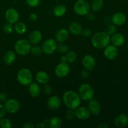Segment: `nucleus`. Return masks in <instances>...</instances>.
I'll use <instances>...</instances> for the list:
<instances>
[{"mask_svg":"<svg viewBox=\"0 0 128 128\" xmlns=\"http://www.w3.org/2000/svg\"><path fill=\"white\" fill-rule=\"evenodd\" d=\"M57 50L61 54L67 53L69 51V47L65 44H60L57 47Z\"/></svg>","mask_w":128,"mask_h":128,"instance_id":"obj_32","label":"nucleus"},{"mask_svg":"<svg viewBox=\"0 0 128 128\" xmlns=\"http://www.w3.org/2000/svg\"><path fill=\"white\" fill-rule=\"evenodd\" d=\"M30 52H31V54H32V55H34V56H38L41 54V53H42V50L40 46H33V47H31Z\"/></svg>","mask_w":128,"mask_h":128,"instance_id":"obj_31","label":"nucleus"},{"mask_svg":"<svg viewBox=\"0 0 128 128\" xmlns=\"http://www.w3.org/2000/svg\"><path fill=\"white\" fill-rule=\"evenodd\" d=\"M44 91L45 94L47 95H50L52 92V88L50 86V85H46L44 88Z\"/></svg>","mask_w":128,"mask_h":128,"instance_id":"obj_37","label":"nucleus"},{"mask_svg":"<svg viewBox=\"0 0 128 128\" xmlns=\"http://www.w3.org/2000/svg\"><path fill=\"white\" fill-rule=\"evenodd\" d=\"M3 31L6 34H11L13 31V27L12 26V24L8 22L5 24L3 26Z\"/></svg>","mask_w":128,"mask_h":128,"instance_id":"obj_34","label":"nucleus"},{"mask_svg":"<svg viewBox=\"0 0 128 128\" xmlns=\"http://www.w3.org/2000/svg\"><path fill=\"white\" fill-rule=\"evenodd\" d=\"M69 31L66 29H61L58 30L56 34V40L58 42L62 43L65 42L69 38Z\"/></svg>","mask_w":128,"mask_h":128,"instance_id":"obj_21","label":"nucleus"},{"mask_svg":"<svg viewBox=\"0 0 128 128\" xmlns=\"http://www.w3.org/2000/svg\"><path fill=\"white\" fill-rule=\"evenodd\" d=\"M58 44L56 41L52 39H48L46 40L42 44V50L46 54H52L57 50Z\"/></svg>","mask_w":128,"mask_h":128,"instance_id":"obj_8","label":"nucleus"},{"mask_svg":"<svg viewBox=\"0 0 128 128\" xmlns=\"http://www.w3.org/2000/svg\"><path fill=\"white\" fill-rule=\"evenodd\" d=\"M108 127L109 126L106 123H101L100 125L98 126V128H108Z\"/></svg>","mask_w":128,"mask_h":128,"instance_id":"obj_46","label":"nucleus"},{"mask_svg":"<svg viewBox=\"0 0 128 128\" xmlns=\"http://www.w3.org/2000/svg\"><path fill=\"white\" fill-rule=\"evenodd\" d=\"M67 11L66 6L64 4H59L55 6L54 8L53 9V14L54 16L57 17H61V16H64Z\"/></svg>","mask_w":128,"mask_h":128,"instance_id":"obj_25","label":"nucleus"},{"mask_svg":"<svg viewBox=\"0 0 128 128\" xmlns=\"http://www.w3.org/2000/svg\"><path fill=\"white\" fill-rule=\"evenodd\" d=\"M17 80L22 86H29L32 82V75L30 70L27 68H22L17 74Z\"/></svg>","mask_w":128,"mask_h":128,"instance_id":"obj_3","label":"nucleus"},{"mask_svg":"<svg viewBox=\"0 0 128 128\" xmlns=\"http://www.w3.org/2000/svg\"><path fill=\"white\" fill-rule=\"evenodd\" d=\"M28 4L31 7H36L39 5L40 0H26Z\"/></svg>","mask_w":128,"mask_h":128,"instance_id":"obj_36","label":"nucleus"},{"mask_svg":"<svg viewBox=\"0 0 128 128\" xmlns=\"http://www.w3.org/2000/svg\"><path fill=\"white\" fill-rule=\"evenodd\" d=\"M61 62H67V60H66V56H62V57L61 58Z\"/></svg>","mask_w":128,"mask_h":128,"instance_id":"obj_47","label":"nucleus"},{"mask_svg":"<svg viewBox=\"0 0 128 128\" xmlns=\"http://www.w3.org/2000/svg\"><path fill=\"white\" fill-rule=\"evenodd\" d=\"M67 62L69 63H73L77 59V54L74 51H68L66 55Z\"/></svg>","mask_w":128,"mask_h":128,"instance_id":"obj_29","label":"nucleus"},{"mask_svg":"<svg viewBox=\"0 0 128 128\" xmlns=\"http://www.w3.org/2000/svg\"><path fill=\"white\" fill-rule=\"evenodd\" d=\"M127 48H128V46H127Z\"/></svg>","mask_w":128,"mask_h":128,"instance_id":"obj_48","label":"nucleus"},{"mask_svg":"<svg viewBox=\"0 0 128 128\" xmlns=\"http://www.w3.org/2000/svg\"><path fill=\"white\" fill-rule=\"evenodd\" d=\"M70 71V67L66 62H61L57 65L55 69V74L58 78H64Z\"/></svg>","mask_w":128,"mask_h":128,"instance_id":"obj_9","label":"nucleus"},{"mask_svg":"<svg viewBox=\"0 0 128 128\" xmlns=\"http://www.w3.org/2000/svg\"><path fill=\"white\" fill-rule=\"evenodd\" d=\"M111 21L115 26H121L126 22V16L122 12H116L112 16Z\"/></svg>","mask_w":128,"mask_h":128,"instance_id":"obj_15","label":"nucleus"},{"mask_svg":"<svg viewBox=\"0 0 128 128\" xmlns=\"http://www.w3.org/2000/svg\"><path fill=\"white\" fill-rule=\"evenodd\" d=\"M82 34L85 37H90L92 34V31L90 30H89V29H86V30L82 31V34Z\"/></svg>","mask_w":128,"mask_h":128,"instance_id":"obj_38","label":"nucleus"},{"mask_svg":"<svg viewBox=\"0 0 128 128\" xmlns=\"http://www.w3.org/2000/svg\"><path fill=\"white\" fill-rule=\"evenodd\" d=\"M0 127L2 128H11L12 127V123L10 120L2 118L0 119Z\"/></svg>","mask_w":128,"mask_h":128,"instance_id":"obj_30","label":"nucleus"},{"mask_svg":"<svg viewBox=\"0 0 128 128\" xmlns=\"http://www.w3.org/2000/svg\"><path fill=\"white\" fill-rule=\"evenodd\" d=\"M114 124L118 128H124L128 124V116L125 114H121L115 118Z\"/></svg>","mask_w":128,"mask_h":128,"instance_id":"obj_18","label":"nucleus"},{"mask_svg":"<svg viewBox=\"0 0 128 128\" xmlns=\"http://www.w3.org/2000/svg\"><path fill=\"white\" fill-rule=\"evenodd\" d=\"M30 19L32 21H37L38 19V16L36 14L31 13V14L30 15Z\"/></svg>","mask_w":128,"mask_h":128,"instance_id":"obj_43","label":"nucleus"},{"mask_svg":"<svg viewBox=\"0 0 128 128\" xmlns=\"http://www.w3.org/2000/svg\"><path fill=\"white\" fill-rule=\"evenodd\" d=\"M16 58V54L13 51H7L3 57V61L6 64L11 65L15 61Z\"/></svg>","mask_w":128,"mask_h":128,"instance_id":"obj_24","label":"nucleus"},{"mask_svg":"<svg viewBox=\"0 0 128 128\" xmlns=\"http://www.w3.org/2000/svg\"><path fill=\"white\" fill-rule=\"evenodd\" d=\"M31 48V43L26 40H20L16 41L14 45V49L16 52L18 54L26 55L30 52Z\"/></svg>","mask_w":128,"mask_h":128,"instance_id":"obj_5","label":"nucleus"},{"mask_svg":"<svg viewBox=\"0 0 128 128\" xmlns=\"http://www.w3.org/2000/svg\"><path fill=\"white\" fill-rule=\"evenodd\" d=\"M82 63L86 70L91 71L96 66V60L92 56L87 54L84 56L82 58Z\"/></svg>","mask_w":128,"mask_h":128,"instance_id":"obj_12","label":"nucleus"},{"mask_svg":"<svg viewBox=\"0 0 128 128\" xmlns=\"http://www.w3.org/2000/svg\"><path fill=\"white\" fill-rule=\"evenodd\" d=\"M116 28L115 26V25L114 24H111L109 25L106 27V32L109 34L110 36H112L114 34L116 33Z\"/></svg>","mask_w":128,"mask_h":128,"instance_id":"obj_33","label":"nucleus"},{"mask_svg":"<svg viewBox=\"0 0 128 128\" xmlns=\"http://www.w3.org/2000/svg\"><path fill=\"white\" fill-rule=\"evenodd\" d=\"M24 128H34V125L31 123H26L22 126Z\"/></svg>","mask_w":128,"mask_h":128,"instance_id":"obj_45","label":"nucleus"},{"mask_svg":"<svg viewBox=\"0 0 128 128\" xmlns=\"http://www.w3.org/2000/svg\"><path fill=\"white\" fill-rule=\"evenodd\" d=\"M41 40H42V34L41 32L38 30L32 31L29 36V41L32 44H38L41 42Z\"/></svg>","mask_w":128,"mask_h":128,"instance_id":"obj_17","label":"nucleus"},{"mask_svg":"<svg viewBox=\"0 0 128 128\" xmlns=\"http://www.w3.org/2000/svg\"><path fill=\"white\" fill-rule=\"evenodd\" d=\"M5 112H6V111H5L4 107L3 105L0 103V119L2 118L4 116Z\"/></svg>","mask_w":128,"mask_h":128,"instance_id":"obj_39","label":"nucleus"},{"mask_svg":"<svg viewBox=\"0 0 128 128\" xmlns=\"http://www.w3.org/2000/svg\"><path fill=\"white\" fill-rule=\"evenodd\" d=\"M91 114L96 116L98 115L101 112V105L96 100H92L89 102L88 104V108Z\"/></svg>","mask_w":128,"mask_h":128,"instance_id":"obj_16","label":"nucleus"},{"mask_svg":"<svg viewBox=\"0 0 128 128\" xmlns=\"http://www.w3.org/2000/svg\"><path fill=\"white\" fill-rule=\"evenodd\" d=\"M78 91V94L81 100L85 101H91L93 98L94 91L90 84L84 83L81 84L79 88Z\"/></svg>","mask_w":128,"mask_h":128,"instance_id":"obj_4","label":"nucleus"},{"mask_svg":"<svg viewBox=\"0 0 128 128\" xmlns=\"http://www.w3.org/2000/svg\"><path fill=\"white\" fill-rule=\"evenodd\" d=\"M5 18L8 22L12 24L18 21L20 14L14 8H10L6 11Z\"/></svg>","mask_w":128,"mask_h":128,"instance_id":"obj_11","label":"nucleus"},{"mask_svg":"<svg viewBox=\"0 0 128 128\" xmlns=\"http://www.w3.org/2000/svg\"><path fill=\"white\" fill-rule=\"evenodd\" d=\"M36 81L40 84H46L50 81V76L48 74L43 71H39L36 74Z\"/></svg>","mask_w":128,"mask_h":128,"instance_id":"obj_23","label":"nucleus"},{"mask_svg":"<svg viewBox=\"0 0 128 128\" xmlns=\"http://www.w3.org/2000/svg\"><path fill=\"white\" fill-rule=\"evenodd\" d=\"M61 104V101L60 98L57 96H52L48 99L47 105L49 108L52 111H55L60 108Z\"/></svg>","mask_w":128,"mask_h":128,"instance_id":"obj_14","label":"nucleus"},{"mask_svg":"<svg viewBox=\"0 0 128 128\" xmlns=\"http://www.w3.org/2000/svg\"><path fill=\"white\" fill-rule=\"evenodd\" d=\"M81 76L82 79H86L89 76L88 70H82L81 72Z\"/></svg>","mask_w":128,"mask_h":128,"instance_id":"obj_40","label":"nucleus"},{"mask_svg":"<svg viewBox=\"0 0 128 128\" xmlns=\"http://www.w3.org/2000/svg\"><path fill=\"white\" fill-rule=\"evenodd\" d=\"M86 16H87V18L90 21H93L95 19V15L93 12H89L88 13L86 14Z\"/></svg>","mask_w":128,"mask_h":128,"instance_id":"obj_42","label":"nucleus"},{"mask_svg":"<svg viewBox=\"0 0 128 128\" xmlns=\"http://www.w3.org/2000/svg\"><path fill=\"white\" fill-rule=\"evenodd\" d=\"M20 103L18 100L14 99H10L5 101V111L10 114H14L20 110Z\"/></svg>","mask_w":128,"mask_h":128,"instance_id":"obj_7","label":"nucleus"},{"mask_svg":"<svg viewBox=\"0 0 128 128\" xmlns=\"http://www.w3.org/2000/svg\"><path fill=\"white\" fill-rule=\"evenodd\" d=\"M90 4L86 0H78L74 5V12L80 16L86 15L90 10Z\"/></svg>","mask_w":128,"mask_h":128,"instance_id":"obj_6","label":"nucleus"},{"mask_svg":"<svg viewBox=\"0 0 128 128\" xmlns=\"http://www.w3.org/2000/svg\"><path fill=\"white\" fill-rule=\"evenodd\" d=\"M14 28L15 31L19 34H22L25 33L26 31H27L26 25L24 22H20V21H18L15 23Z\"/></svg>","mask_w":128,"mask_h":128,"instance_id":"obj_27","label":"nucleus"},{"mask_svg":"<svg viewBox=\"0 0 128 128\" xmlns=\"http://www.w3.org/2000/svg\"><path fill=\"white\" fill-rule=\"evenodd\" d=\"M104 5L103 0H93L91 4L90 8L94 11H100Z\"/></svg>","mask_w":128,"mask_h":128,"instance_id":"obj_28","label":"nucleus"},{"mask_svg":"<svg viewBox=\"0 0 128 128\" xmlns=\"http://www.w3.org/2000/svg\"><path fill=\"white\" fill-rule=\"evenodd\" d=\"M118 49L117 46L113 44L108 45L106 48H104V55L109 60H113L117 58L118 55Z\"/></svg>","mask_w":128,"mask_h":128,"instance_id":"obj_10","label":"nucleus"},{"mask_svg":"<svg viewBox=\"0 0 128 128\" xmlns=\"http://www.w3.org/2000/svg\"><path fill=\"white\" fill-rule=\"evenodd\" d=\"M75 116L80 120H86L90 118V111L87 108L78 107L75 110Z\"/></svg>","mask_w":128,"mask_h":128,"instance_id":"obj_13","label":"nucleus"},{"mask_svg":"<svg viewBox=\"0 0 128 128\" xmlns=\"http://www.w3.org/2000/svg\"><path fill=\"white\" fill-rule=\"evenodd\" d=\"M69 30L71 33L75 36H79L82 34V28L80 23L76 21H72L69 25Z\"/></svg>","mask_w":128,"mask_h":128,"instance_id":"obj_20","label":"nucleus"},{"mask_svg":"<svg viewBox=\"0 0 128 128\" xmlns=\"http://www.w3.org/2000/svg\"><path fill=\"white\" fill-rule=\"evenodd\" d=\"M48 124L50 128H60L62 126V121L59 117L55 116L50 119Z\"/></svg>","mask_w":128,"mask_h":128,"instance_id":"obj_26","label":"nucleus"},{"mask_svg":"<svg viewBox=\"0 0 128 128\" xmlns=\"http://www.w3.org/2000/svg\"><path fill=\"white\" fill-rule=\"evenodd\" d=\"M28 91L29 93L30 94L31 96L34 98H36L38 97L41 94V90L38 84L36 83V82H32L29 85Z\"/></svg>","mask_w":128,"mask_h":128,"instance_id":"obj_22","label":"nucleus"},{"mask_svg":"<svg viewBox=\"0 0 128 128\" xmlns=\"http://www.w3.org/2000/svg\"><path fill=\"white\" fill-rule=\"evenodd\" d=\"M62 100L67 108L74 110L79 107L81 102V98L79 94L73 91H68L65 92L63 94Z\"/></svg>","mask_w":128,"mask_h":128,"instance_id":"obj_1","label":"nucleus"},{"mask_svg":"<svg viewBox=\"0 0 128 128\" xmlns=\"http://www.w3.org/2000/svg\"><path fill=\"white\" fill-rule=\"evenodd\" d=\"M8 100V95L6 92H0V101H6Z\"/></svg>","mask_w":128,"mask_h":128,"instance_id":"obj_41","label":"nucleus"},{"mask_svg":"<svg viewBox=\"0 0 128 128\" xmlns=\"http://www.w3.org/2000/svg\"><path fill=\"white\" fill-rule=\"evenodd\" d=\"M36 127L39 128H46L47 127V126H46V124L44 122H40V123H38L37 125H36Z\"/></svg>","mask_w":128,"mask_h":128,"instance_id":"obj_44","label":"nucleus"},{"mask_svg":"<svg viewBox=\"0 0 128 128\" xmlns=\"http://www.w3.org/2000/svg\"><path fill=\"white\" fill-rule=\"evenodd\" d=\"M111 41V38L106 32L100 31L97 32L92 36L91 39L92 45L96 49H104L109 45Z\"/></svg>","mask_w":128,"mask_h":128,"instance_id":"obj_2","label":"nucleus"},{"mask_svg":"<svg viewBox=\"0 0 128 128\" xmlns=\"http://www.w3.org/2000/svg\"><path fill=\"white\" fill-rule=\"evenodd\" d=\"M111 41L112 44L117 46H121L124 44L125 38L122 34L121 33H115L112 35L111 38Z\"/></svg>","mask_w":128,"mask_h":128,"instance_id":"obj_19","label":"nucleus"},{"mask_svg":"<svg viewBox=\"0 0 128 128\" xmlns=\"http://www.w3.org/2000/svg\"><path fill=\"white\" fill-rule=\"evenodd\" d=\"M66 118H67L68 120H71L72 119L74 118V117L75 116V112L74 111V110L72 109H68L67 111L66 112Z\"/></svg>","mask_w":128,"mask_h":128,"instance_id":"obj_35","label":"nucleus"}]
</instances>
